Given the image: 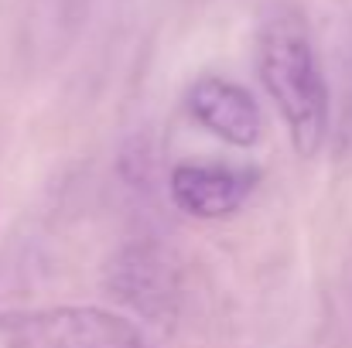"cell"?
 Segmentation results:
<instances>
[{
	"instance_id": "3",
	"label": "cell",
	"mask_w": 352,
	"mask_h": 348,
	"mask_svg": "<svg viewBox=\"0 0 352 348\" xmlns=\"http://www.w3.org/2000/svg\"><path fill=\"white\" fill-rule=\"evenodd\" d=\"M110 297L151 325H171L182 308V266L157 242H126L103 277Z\"/></svg>"
},
{
	"instance_id": "2",
	"label": "cell",
	"mask_w": 352,
	"mask_h": 348,
	"mask_svg": "<svg viewBox=\"0 0 352 348\" xmlns=\"http://www.w3.org/2000/svg\"><path fill=\"white\" fill-rule=\"evenodd\" d=\"M0 348H154L123 314L103 308H41L0 314Z\"/></svg>"
},
{
	"instance_id": "4",
	"label": "cell",
	"mask_w": 352,
	"mask_h": 348,
	"mask_svg": "<svg viewBox=\"0 0 352 348\" xmlns=\"http://www.w3.org/2000/svg\"><path fill=\"white\" fill-rule=\"evenodd\" d=\"M188 113L233 147H253L263 137V113L250 89L219 76H206L188 89Z\"/></svg>"
},
{
	"instance_id": "1",
	"label": "cell",
	"mask_w": 352,
	"mask_h": 348,
	"mask_svg": "<svg viewBox=\"0 0 352 348\" xmlns=\"http://www.w3.org/2000/svg\"><path fill=\"white\" fill-rule=\"evenodd\" d=\"M256 72L291 133L298 157H315L329 137L332 100L315 38L298 10L277 7L263 17L256 31Z\"/></svg>"
},
{
	"instance_id": "5",
	"label": "cell",
	"mask_w": 352,
	"mask_h": 348,
	"mask_svg": "<svg viewBox=\"0 0 352 348\" xmlns=\"http://www.w3.org/2000/svg\"><path fill=\"white\" fill-rule=\"evenodd\" d=\"M253 174L230 164H178L168 192L175 205L195 219H226L246 202Z\"/></svg>"
}]
</instances>
